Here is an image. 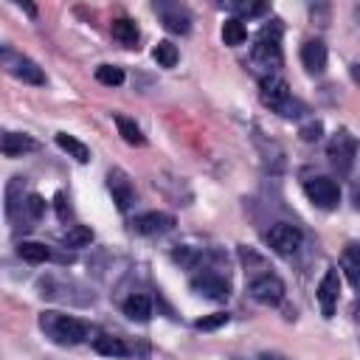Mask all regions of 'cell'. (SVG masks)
Masks as SVG:
<instances>
[{"mask_svg": "<svg viewBox=\"0 0 360 360\" xmlns=\"http://www.w3.org/2000/svg\"><path fill=\"white\" fill-rule=\"evenodd\" d=\"M112 121H115V127H118V135H121L129 146H143V143H146L141 127H138L132 118H127V115H112Z\"/></svg>", "mask_w": 360, "mask_h": 360, "instance_id": "ffe728a7", "label": "cell"}, {"mask_svg": "<svg viewBox=\"0 0 360 360\" xmlns=\"http://www.w3.org/2000/svg\"><path fill=\"white\" fill-rule=\"evenodd\" d=\"M228 321H231V315H228V312H211V315L197 318V321H194V329H200V332H214V329L225 326Z\"/></svg>", "mask_w": 360, "mask_h": 360, "instance_id": "f546056e", "label": "cell"}, {"mask_svg": "<svg viewBox=\"0 0 360 360\" xmlns=\"http://www.w3.org/2000/svg\"><path fill=\"white\" fill-rule=\"evenodd\" d=\"M53 208H56L59 222H68V219H70V205H68L65 191H56V194H53Z\"/></svg>", "mask_w": 360, "mask_h": 360, "instance_id": "d6a6232c", "label": "cell"}, {"mask_svg": "<svg viewBox=\"0 0 360 360\" xmlns=\"http://www.w3.org/2000/svg\"><path fill=\"white\" fill-rule=\"evenodd\" d=\"M172 259H174L177 264H183V267H197V264L202 262V253H200L197 248L177 245V248H174V253H172Z\"/></svg>", "mask_w": 360, "mask_h": 360, "instance_id": "f1b7e54d", "label": "cell"}, {"mask_svg": "<svg viewBox=\"0 0 360 360\" xmlns=\"http://www.w3.org/2000/svg\"><path fill=\"white\" fill-rule=\"evenodd\" d=\"M37 146L39 143L25 132H3V138H0V149L6 158H20L25 152H34Z\"/></svg>", "mask_w": 360, "mask_h": 360, "instance_id": "9a60e30c", "label": "cell"}, {"mask_svg": "<svg viewBox=\"0 0 360 360\" xmlns=\"http://www.w3.org/2000/svg\"><path fill=\"white\" fill-rule=\"evenodd\" d=\"M107 191L112 194V202H115V208L121 214L132 208V202H135V186H132V180H129V174L124 169H110L107 172Z\"/></svg>", "mask_w": 360, "mask_h": 360, "instance_id": "9c48e42d", "label": "cell"}, {"mask_svg": "<svg viewBox=\"0 0 360 360\" xmlns=\"http://www.w3.org/2000/svg\"><path fill=\"white\" fill-rule=\"evenodd\" d=\"M340 270L346 273V278L352 281V287H360V245L352 242L343 248L340 253Z\"/></svg>", "mask_w": 360, "mask_h": 360, "instance_id": "ac0fdd59", "label": "cell"}, {"mask_svg": "<svg viewBox=\"0 0 360 360\" xmlns=\"http://www.w3.org/2000/svg\"><path fill=\"white\" fill-rule=\"evenodd\" d=\"M56 146H59L62 152H68L76 163H87V160H90V149H87L79 138H73V135H68V132H56Z\"/></svg>", "mask_w": 360, "mask_h": 360, "instance_id": "d6986e66", "label": "cell"}, {"mask_svg": "<svg viewBox=\"0 0 360 360\" xmlns=\"http://www.w3.org/2000/svg\"><path fill=\"white\" fill-rule=\"evenodd\" d=\"M155 8L160 14L166 31H172V34H188L191 31V17H188L186 8H180V6H163V3L155 6Z\"/></svg>", "mask_w": 360, "mask_h": 360, "instance_id": "4fadbf2b", "label": "cell"}, {"mask_svg": "<svg viewBox=\"0 0 360 360\" xmlns=\"http://www.w3.org/2000/svg\"><path fill=\"white\" fill-rule=\"evenodd\" d=\"M121 309H124V315H127L129 321H138V323H146V321L152 318V301H149V295H143V292L127 295V301L121 304Z\"/></svg>", "mask_w": 360, "mask_h": 360, "instance_id": "2e32d148", "label": "cell"}, {"mask_svg": "<svg viewBox=\"0 0 360 360\" xmlns=\"http://www.w3.org/2000/svg\"><path fill=\"white\" fill-rule=\"evenodd\" d=\"M304 242V233L298 225H290V222H276L270 231H267V245L278 253V256H292L298 253Z\"/></svg>", "mask_w": 360, "mask_h": 360, "instance_id": "52a82bcc", "label": "cell"}, {"mask_svg": "<svg viewBox=\"0 0 360 360\" xmlns=\"http://www.w3.org/2000/svg\"><path fill=\"white\" fill-rule=\"evenodd\" d=\"M259 360H281L278 354H259Z\"/></svg>", "mask_w": 360, "mask_h": 360, "instance_id": "d590c367", "label": "cell"}, {"mask_svg": "<svg viewBox=\"0 0 360 360\" xmlns=\"http://www.w3.org/2000/svg\"><path fill=\"white\" fill-rule=\"evenodd\" d=\"M349 73H352V79H354V84L360 87V62H354V65H349Z\"/></svg>", "mask_w": 360, "mask_h": 360, "instance_id": "836d02e7", "label": "cell"}, {"mask_svg": "<svg viewBox=\"0 0 360 360\" xmlns=\"http://www.w3.org/2000/svg\"><path fill=\"white\" fill-rule=\"evenodd\" d=\"M96 82L107 84V87H118V84H124V70L118 65H98L96 68Z\"/></svg>", "mask_w": 360, "mask_h": 360, "instance_id": "83f0119b", "label": "cell"}, {"mask_svg": "<svg viewBox=\"0 0 360 360\" xmlns=\"http://www.w3.org/2000/svg\"><path fill=\"white\" fill-rule=\"evenodd\" d=\"M326 45L321 39H307L301 45V65L309 70V73H323L326 70Z\"/></svg>", "mask_w": 360, "mask_h": 360, "instance_id": "5bb4252c", "label": "cell"}, {"mask_svg": "<svg viewBox=\"0 0 360 360\" xmlns=\"http://www.w3.org/2000/svg\"><path fill=\"white\" fill-rule=\"evenodd\" d=\"M326 158H329V163H332L340 174L352 172L354 158H357V138H354L349 129H338V132L329 138V143H326Z\"/></svg>", "mask_w": 360, "mask_h": 360, "instance_id": "5b68a950", "label": "cell"}, {"mask_svg": "<svg viewBox=\"0 0 360 360\" xmlns=\"http://www.w3.org/2000/svg\"><path fill=\"white\" fill-rule=\"evenodd\" d=\"M352 200H354V208H357V211H360V188H357V191H354V197H352Z\"/></svg>", "mask_w": 360, "mask_h": 360, "instance_id": "8d00e7d4", "label": "cell"}, {"mask_svg": "<svg viewBox=\"0 0 360 360\" xmlns=\"http://www.w3.org/2000/svg\"><path fill=\"white\" fill-rule=\"evenodd\" d=\"M17 6H20V8H22V11L28 14V17H37V8H34L31 3H17Z\"/></svg>", "mask_w": 360, "mask_h": 360, "instance_id": "e575fe53", "label": "cell"}, {"mask_svg": "<svg viewBox=\"0 0 360 360\" xmlns=\"http://www.w3.org/2000/svg\"><path fill=\"white\" fill-rule=\"evenodd\" d=\"M191 290H194L197 295L208 298V301H228V295H231L228 278H222V276H217V273H208V270L191 278Z\"/></svg>", "mask_w": 360, "mask_h": 360, "instance_id": "8fae6325", "label": "cell"}, {"mask_svg": "<svg viewBox=\"0 0 360 360\" xmlns=\"http://www.w3.org/2000/svg\"><path fill=\"white\" fill-rule=\"evenodd\" d=\"M354 20L360 22V6H354Z\"/></svg>", "mask_w": 360, "mask_h": 360, "instance_id": "74e56055", "label": "cell"}, {"mask_svg": "<svg viewBox=\"0 0 360 360\" xmlns=\"http://www.w3.org/2000/svg\"><path fill=\"white\" fill-rule=\"evenodd\" d=\"M129 228L138 236H160V233H169L174 228V217L166 211H146V214H138Z\"/></svg>", "mask_w": 360, "mask_h": 360, "instance_id": "30bf717a", "label": "cell"}, {"mask_svg": "<svg viewBox=\"0 0 360 360\" xmlns=\"http://www.w3.org/2000/svg\"><path fill=\"white\" fill-rule=\"evenodd\" d=\"M17 253H20V259H25V262H31V264H42V262L53 259L51 248L42 245V242H20V245H17Z\"/></svg>", "mask_w": 360, "mask_h": 360, "instance_id": "603a6c76", "label": "cell"}, {"mask_svg": "<svg viewBox=\"0 0 360 360\" xmlns=\"http://www.w3.org/2000/svg\"><path fill=\"white\" fill-rule=\"evenodd\" d=\"M93 349H96L98 354H104V357H127V354L135 352L124 338H112V335L96 338V340H93Z\"/></svg>", "mask_w": 360, "mask_h": 360, "instance_id": "e0dca14e", "label": "cell"}, {"mask_svg": "<svg viewBox=\"0 0 360 360\" xmlns=\"http://www.w3.org/2000/svg\"><path fill=\"white\" fill-rule=\"evenodd\" d=\"M222 6L231 8V11H236V14H242V17H253V14L267 11L264 3H242V0H231V3H222Z\"/></svg>", "mask_w": 360, "mask_h": 360, "instance_id": "4dcf8cb0", "label": "cell"}, {"mask_svg": "<svg viewBox=\"0 0 360 360\" xmlns=\"http://www.w3.org/2000/svg\"><path fill=\"white\" fill-rule=\"evenodd\" d=\"M138 37H141V31H138V25H135L129 17H121V20H115V22H112V39H118L121 45L135 48Z\"/></svg>", "mask_w": 360, "mask_h": 360, "instance_id": "44dd1931", "label": "cell"}, {"mask_svg": "<svg viewBox=\"0 0 360 360\" xmlns=\"http://www.w3.org/2000/svg\"><path fill=\"white\" fill-rule=\"evenodd\" d=\"M90 242H93V228H87V225H70V228L62 233V245L70 248V250L87 248Z\"/></svg>", "mask_w": 360, "mask_h": 360, "instance_id": "7402d4cb", "label": "cell"}, {"mask_svg": "<svg viewBox=\"0 0 360 360\" xmlns=\"http://www.w3.org/2000/svg\"><path fill=\"white\" fill-rule=\"evenodd\" d=\"M259 101L267 110H273V112H278L284 118L301 115V104L292 98L290 84L281 76H264V79H259Z\"/></svg>", "mask_w": 360, "mask_h": 360, "instance_id": "3957f363", "label": "cell"}, {"mask_svg": "<svg viewBox=\"0 0 360 360\" xmlns=\"http://www.w3.org/2000/svg\"><path fill=\"white\" fill-rule=\"evenodd\" d=\"M250 65H253V70L262 73V79L276 76V70L281 68V31H278V25L262 28L256 42L250 45Z\"/></svg>", "mask_w": 360, "mask_h": 360, "instance_id": "7a4b0ae2", "label": "cell"}, {"mask_svg": "<svg viewBox=\"0 0 360 360\" xmlns=\"http://www.w3.org/2000/svg\"><path fill=\"white\" fill-rule=\"evenodd\" d=\"M152 56H155V62H158L160 68H174V65H177V45H172L169 39H160V42L155 45Z\"/></svg>", "mask_w": 360, "mask_h": 360, "instance_id": "4316f807", "label": "cell"}, {"mask_svg": "<svg viewBox=\"0 0 360 360\" xmlns=\"http://www.w3.org/2000/svg\"><path fill=\"white\" fill-rule=\"evenodd\" d=\"M0 62H3V68H6L8 76H14V79H20V82H25V84H37V87L45 84L42 68H39L34 59H28V56L11 51L8 45L0 48Z\"/></svg>", "mask_w": 360, "mask_h": 360, "instance_id": "277c9868", "label": "cell"}, {"mask_svg": "<svg viewBox=\"0 0 360 360\" xmlns=\"http://www.w3.org/2000/svg\"><path fill=\"white\" fill-rule=\"evenodd\" d=\"M304 194L309 197L312 205H318L323 211H332L340 202V186L332 177H309L304 183Z\"/></svg>", "mask_w": 360, "mask_h": 360, "instance_id": "8992f818", "label": "cell"}, {"mask_svg": "<svg viewBox=\"0 0 360 360\" xmlns=\"http://www.w3.org/2000/svg\"><path fill=\"white\" fill-rule=\"evenodd\" d=\"M338 295H340V278H338V267H329L318 284V304H321V315L332 318L335 307H338Z\"/></svg>", "mask_w": 360, "mask_h": 360, "instance_id": "7c38bea8", "label": "cell"}, {"mask_svg": "<svg viewBox=\"0 0 360 360\" xmlns=\"http://www.w3.org/2000/svg\"><path fill=\"white\" fill-rule=\"evenodd\" d=\"M39 329L45 332V338H51L59 346H76L90 338V323H84L82 318L56 312V309L39 312Z\"/></svg>", "mask_w": 360, "mask_h": 360, "instance_id": "6da1fadb", "label": "cell"}, {"mask_svg": "<svg viewBox=\"0 0 360 360\" xmlns=\"http://www.w3.org/2000/svg\"><path fill=\"white\" fill-rule=\"evenodd\" d=\"M298 135H301V141H307V143L321 141V135H323V124H321V121H307V124L298 129Z\"/></svg>", "mask_w": 360, "mask_h": 360, "instance_id": "1f68e13d", "label": "cell"}, {"mask_svg": "<svg viewBox=\"0 0 360 360\" xmlns=\"http://www.w3.org/2000/svg\"><path fill=\"white\" fill-rule=\"evenodd\" d=\"M22 177H11V183L6 186V217L14 219L17 208H22Z\"/></svg>", "mask_w": 360, "mask_h": 360, "instance_id": "d4e9b609", "label": "cell"}, {"mask_svg": "<svg viewBox=\"0 0 360 360\" xmlns=\"http://www.w3.org/2000/svg\"><path fill=\"white\" fill-rule=\"evenodd\" d=\"M222 39H225V45H231V48L242 45V42L248 39V28H245V22H242L239 17H228L225 25H222Z\"/></svg>", "mask_w": 360, "mask_h": 360, "instance_id": "cb8c5ba5", "label": "cell"}, {"mask_svg": "<svg viewBox=\"0 0 360 360\" xmlns=\"http://www.w3.org/2000/svg\"><path fill=\"white\" fill-rule=\"evenodd\" d=\"M42 214H45V200L39 194H28L22 208H20V219L22 222H37Z\"/></svg>", "mask_w": 360, "mask_h": 360, "instance_id": "484cf974", "label": "cell"}, {"mask_svg": "<svg viewBox=\"0 0 360 360\" xmlns=\"http://www.w3.org/2000/svg\"><path fill=\"white\" fill-rule=\"evenodd\" d=\"M248 292H250L253 301H259L264 307H276L284 298V281L273 273H262L248 284Z\"/></svg>", "mask_w": 360, "mask_h": 360, "instance_id": "ba28073f", "label": "cell"}]
</instances>
